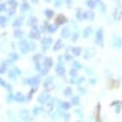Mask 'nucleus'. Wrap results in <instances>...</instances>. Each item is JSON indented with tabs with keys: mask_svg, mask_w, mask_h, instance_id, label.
<instances>
[{
	"mask_svg": "<svg viewBox=\"0 0 122 122\" xmlns=\"http://www.w3.org/2000/svg\"><path fill=\"white\" fill-rule=\"evenodd\" d=\"M19 48H20V52L22 54H27L29 52V41H25V39H21L19 41Z\"/></svg>",
	"mask_w": 122,
	"mask_h": 122,
	"instance_id": "nucleus-1",
	"label": "nucleus"
},
{
	"mask_svg": "<svg viewBox=\"0 0 122 122\" xmlns=\"http://www.w3.org/2000/svg\"><path fill=\"white\" fill-rule=\"evenodd\" d=\"M41 31L37 28V26H34V27H31V30L29 31L28 36L31 39H39L41 38Z\"/></svg>",
	"mask_w": 122,
	"mask_h": 122,
	"instance_id": "nucleus-2",
	"label": "nucleus"
},
{
	"mask_svg": "<svg viewBox=\"0 0 122 122\" xmlns=\"http://www.w3.org/2000/svg\"><path fill=\"white\" fill-rule=\"evenodd\" d=\"M28 85H30V86H33V89H35V87H37L38 84H39V82H41V77L39 76H33V77H29L27 78L26 81H25Z\"/></svg>",
	"mask_w": 122,
	"mask_h": 122,
	"instance_id": "nucleus-3",
	"label": "nucleus"
},
{
	"mask_svg": "<svg viewBox=\"0 0 122 122\" xmlns=\"http://www.w3.org/2000/svg\"><path fill=\"white\" fill-rule=\"evenodd\" d=\"M61 58H62V57H59L58 63H57V65L55 66V72L59 76H64V75H65V68H64V65L62 64V59Z\"/></svg>",
	"mask_w": 122,
	"mask_h": 122,
	"instance_id": "nucleus-4",
	"label": "nucleus"
},
{
	"mask_svg": "<svg viewBox=\"0 0 122 122\" xmlns=\"http://www.w3.org/2000/svg\"><path fill=\"white\" fill-rule=\"evenodd\" d=\"M49 99H51V95H49L47 92H44L38 96V102L41 104H46L48 101H49Z\"/></svg>",
	"mask_w": 122,
	"mask_h": 122,
	"instance_id": "nucleus-5",
	"label": "nucleus"
},
{
	"mask_svg": "<svg viewBox=\"0 0 122 122\" xmlns=\"http://www.w3.org/2000/svg\"><path fill=\"white\" fill-rule=\"evenodd\" d=\"M112 46L114 48H121L122 47V41L121 38L117 36V35H113L112 37Z\"/></svg>",
	"mask_w": 122,
	"mask_h": 122,
	"instance_id": "nucleus-6",
	"label": "nucleus"
},
{
	"mask_svg": "<svg viewBox=\"0 0 122 122\" xmlns=\"http://www.w3.org/2000/svg\"><path fill=\"white\" fill-rule=\"evenodd\" d=\"M95 43L96 44H103V28H99L95 35Z\"/></svg>",
	"mask_w": 122,
	"mask_h": 122,
	"instance_id": "nucleus-7",
	"label": "nucleus"
},
{
	"mask_svg": "<svg viewBox=\"0 0 122 122\" xmlns=\"http://www.w3.org/2000/svg\"><path fill=\"white\" fill-rule=\"evenodd\" d=\"M65 22H67V18L64 15H62V14H59V15L55 18V25H57V26L64 25Z\"/></svg>",
	"mask_w": 122,
	"mask_h": 122,
	"instance_id": "nucleus-8",
	"label": "nucleus"
},
{
	"mask_svg": "<svg viewBox=\"0 0 122 122\" xmlns=\"http://www.w3.org/2000/svg\"><path fill=\"white\" fill-rule=\"evenodd\" d=\"M53 43V39L51 37H47V38H44L43 41H41V47H43V51H46L48 47H49V45Z\"/></svg>",
	"mask_w": 122,
	"mask_h": 122,
	"instance_id": "nucleus-9",
	"label": "nucleus"
},
{
	"mask_svg": "<svg viewBox=\"0 0 122 122\" xmlns=\"http://www.w3.org/2000/svg\"><path fill=\"white\" fill-rule=\"evenodd\" d=\"M41 65H43L44 68H48V70H49V68L53 66V59L51 58V57H45Z\"/></svg>",
	"mask_w": 122,
	"mask_h": 122,
	"instance_id": "nucleus-10",
	"label": "nucleus"
},
{
	"mask_svg": "<svg viewBox=\"0 0 122 122\" xmlns=\"http://www.w3.org/2000/svg\"><path fill=\"white\" fill-rule=\"evenodd\" d=\"M94 17H95V15L92 10H86L83 14V19H86V20H93Z\"/></svg>",
	"mask_w": 122,
	"mask_h": 122,
	"instance_id": "nucleus-11",
	"label": "nucleus"
},
{
	"mask_svg": "<svg viewBox=\"0 0 122 122\" xmlns=\"http://www.w3.org/2000/svg\"><path fill=\"white\" fill-rule=\"evenodd\" d=\"M63 46H64V44H63V41H62V39H57V41H55L54 46H53V49H54V52H57L59 49H62Z\"/></svg>",
	"mask_w": 122,
	"mask_h": 122,
	"instance_id": "nucleus-12",
	"label": "nucleus"
},
{
	"mask_svg": "<svg viewBox=\"0 0 122 122\" xmlns=\"http://www.w3.org/2000/svg\"><path fill=\"white\" fill-rule=\"evenodd\" d=\"M20 118L24 120V121H28L29 120V111L26 110V109H24L20 111Z\"/></svg>",
	"mask_w": 122,
	"mask_h": 122,
	"instance_id": "nucleus-13",
	"label": "nucleus"
},
{
	"mask_svg": "<svg viewBox=\"0 0 122 122\" xmlns=\"http://www.w3.org/2000/svg\"><path fill=\"white\" fill-rule=\"evenodd\" d=\"M92 27H85L84 29H83V31H82V35H83V37L84 38H87V37H90V35L92 34Z\"/></svg>",
	"mask_w": 122,
	"mask_h": 122,
	"instance_id": "nucleus-14",
	"label": "nucleus"
},
{
	"mask_svg": "<svg viewBox=\"0 0 122 122\" xmlns=\"http://www.w3.org/2000/svg\"><path fill=\"white\" fill-rule=\"evenodd\" d=\"M25 100H26V97L24 96V94L22 93H20V92H18V93H16L15 94V101H17V102H25Z\"/></svg>",
	"mask_w": 122,
	"mask_h": 122,
	"instance_id": "nucleus-15",
	"label": "nucleus"
},
{
	"mask_svg": "<svg viewBox=\"0 0 122 122\" xmlns=\"http://www.w3.org/2000/svg\"><path fill=\"white\" fill-rule=\"evenodd\" d=\"M61 36H62V38H68L71 36V31L68 28H63L62 29V33H61Z\"/></svg>",
	"mask_w": 122,
	"mask_h": 122,
	"instance_id": "nucleus-16",
	"label": "nucleus"
},
{
	"mask_svg": "<svg viewBox=\"0 0 122 122\" xmlns=\"http://www.w3.org/2000/svg\"><path fill=\"white\" fill-rule=\"evenodd\" d=\"M82 52H83V49H82L81 47H73L72 48V53H73L75 56H80L82 54Z\"/></svg>",
	"mask_w": 122,
	"mask_h": 122,
	"instance_id": "nucleus-17",
	"label": "nucleus"
},
{
	"mask_svg": "<svg viewBox=\"0 0 122 122\" xmlns=\"http://www.w3.org/2000/svg\"><path fill=\"white\" fill-rule=\"evenodd\" d=\"M0 86L5 87V89L8 90V91H11V87L9 86V84H8V83H6V81H5L4 78H1V77H0Z\"/></svg>",
	"mask_w": 122,
	"mask_h": 122,
	"instance_id": "nucleus-18",
	"label": "nucleus"
},
{
	"mask_svg": "<svg viewBox=\"0 0 122 122\" xmlns=\"http://www.w3.org/2000/svg\"><path fill=\"white\" fill-rule=\"evenodd\" d=\"M36 24H37V18H36V17H31V18H29V20H28V22H27V25L30 26V27L36 26Z\"/></svg>",
	"mask_w": 122,
	"mask_h": 122,
	"instance_id": "nucleus-19",
	"label": "nucleus"
},
{
	"mask_svg": "<svg viewBox=\"0 0 122 122\" xmlns=\"http://www.w3.org/2000/svg\"><path fill=\"white\" fill-rule=\"evenodd\" d=\"M45 16H46V18L51 19L54 17V11L52 10V9H46L45 10Z\"/></svg>",
	"mask_w": 122,
	"mask_h": 122,
	"instance_id": "nucleus-20",
	"label": "nucleus"
},
{
	"mask_svg": "<svg viewBox=\"0 0 122 122\" xmlns=\"http://www.w3.org/2000/svg\"><path fill=\"white\" fill-rule=\"evenodd\" d=\"M57 25H48V27H47V31L48 33H51V34H53V33H55L56 30H57Z\"/></svg>",
	"mask_w": 122,
	"mask_h": 122,
	"instance_id": "nucleus-21",
	"label": "nucleus"
},
{
	"mask_svg": "<svg viewBox=\"0 0 122 122\" xmlns=\"http://www.w3.org/2000/svg\"><path fill=\"white\" fill-rule=\"evenodd\" d=\"M21 21H22L21 18H17L15 21H14V24H12V25H14V27H15V28H17V29H18V27L21 26V24H22Z\"/></svg>",
	"mask_w": 122,
	"mask_h": 122,
	"instance_id": "nucleus-22",
	"label": "nucleus"
},
{
	"mask_svg": "<svg viewBox=\"0 0 122 122\" xmlns=\"http://www.w3.org/2000/svg\"><path fill=\"white\" fill-rule=\"evenodd\" d=\"M71 107H72V103H70V102H62L61 103V107L64 110H68Z\"/></svg>",
	"mask_w": 122,
	"mask_h": 122,
	"instance_id": "nucleus-23",
	"label": "nucleus"
},
{
	"mask_svg": "<svg viewBox=\"0 0 122 122\" xmlns=\"http://www.w3.org/2000/svg\"><path fill=\"white\" fill-rule=\"evenodd\" d=\"M64 93V95H66V96H71L72 94H73V90L71 89V87H65L63 91Z\"/></svg>",
	"mask_w": 122,
	"mask_h": 122,
	"instance_id": "nucleus-24",
	"label": "nucleus"
},
{
	"mask_svg": "<svg viewBox=\"0 0 122 122\" xmlns=\"http://www.w3.org/2000/svg\"><path fill=\"white\" fill-rule=\"evenodd\" d=\"M73 68H74V70H76V71H78V70H81L82 67V64L81 63H78V62H76V61H74V62H73Z\"/></svg>",
	"mask_w": 122,
	"mask_h": 122,
	"instance_id": "nucleus-25",
	"label": "nucleus"
},
{
	"mask_svg": "<svg viewBox=\"0 0 122 122\" xmlns=\"http://www.w3.org/2000/svg\"><path fill=\"white\" fill-rule=\"evenodd\" d=\"M8 4H9L10 8H14V9H16V8L18 7V2H17L16 0H9V1H8Z\"/></svg>",
	"mask_w": 122,
	"mask_h": 122,
	"instance_id": "nucleus-26",
	"label": "nucleus"
},
{
	"mask_svg": "<svg viewBox=\"0 0 122 122\" xmlns=\"http://www.w3.org/2000/svg\"><path fill=\"white\" fill-rule=\"evenodd\" d=\"M14 35H15V37H16V38H20V37H22L24 33H22V30H21V29H16V30H15V33H14Z\"/></svg>",
	"mask_w": 122,
	"mask_h": 122,
	"instance_id": "nucleus-27",
	"label": "nucleus"
},
{
	"mask_svg": "<svg viewBox=\"0 0 122 122\" xmlns=\"http://www.w3.org/2000/svg\"><path fill=\"white\" fill-rule=\"evenodd\" d=\"M72 104L78 105L80 104V97L78 96H72Z\"/></svg>",
	"mask_w": 122,
	"mask_h": 122,
	"instance_id": "nucleus-28",
	"label": "nucleus"
},
{
	"mask_svg": "<svg viewBox=\"0 0 122 122\" xmlns=\"http://www.w3.org/2000/svg\"><path fill=\"white\" fill-rule=\"evenodd\" d=\"M86 5H87V7L91 8V9H93V8L96 6V4H95V1H94V0H87Z\"/></svg>",
	"mask_w": 122,
	"mask_h": 122,
	"instance_id": "nucleus-29",
	"label": "nucleus"
},
{
	"mask_svg": "<svg viewBox=\"0 0 122 122\" xmlns=\"http://www.w3.org/2000/svg\"><path fill=\"white\" fill-rule=\"evenodd\" d=\"M20 9H21L22 12H25V11H27L28 9H29V5L27 4V2H24V4L21 5V7H20Z\"/></svg>",
	"mask_w": 122,
	"mask_h": 122,
	"instance_id": "nucleus-30",
	"label": "nucleus"
},
{
	"mask_svg": "<svg viewBox=\"0 0 122 122\" xmlns=\"http://www.w3.org/2000/svg\"><path fill=\"white\" fill-rule=\"evenodd\" d=\"M52 83H53V77H52V76H49V77H47L46 80H45V82H44L45 86H48V85H52Z\"/></svg>",
	"mask_w": 122,
	"mask_h": 122,
	"instance_id": "nucleus-31",
	"label": "nucleus"
},
{
	"mask_svg": "<svg viewBox=\"0 0 122 122\" xmlns=\"http://www.w3.org/2000/svg\"><path fill=\"white\" fill-rule=\"evenodd\" d=\"M9 57H10L12 61H17V59H19V55L18 54H16V53H10V54H9Z\"/></svg>",
	"mask_w": 122,
	"mask_h": 122,
	"instance_id": "nucleus-32",
	"label": "nucleus"
},
{
	"mask_svg": "<svg viewBox=\"0 0 122 122\" xmlns=\"http://www.w3.org/2000/svg\"><path fill=\"white\" fill-rule=\"evenodd\" d=\"M70 75L72 76V78H75L77 77V71L74 70V68H72V70L70 71Z\"/></svg>",
	"mask_w": 122,
	"mask_h": 122,
	"instance_id": "nucleus-33",
	"label": "nucleus"
},
{
	"mask_svg": "<svg viewBox=\"0 0 122 122\" xmlns=\"http://www.w3.org/2000/svg\"><path fill=\"white\" fill-rule=\"evenodd\" d=\"M6 71H7V66H6V63H4L2 65H0V74L6 73Z\"/></svg>",
	"mask_w": 122,
	"mask_h": 122,
	"instance_id": "nucleus-34",
	"label": "nucleus"
},
{
	"mask_svg": "<svg viewBox=\"0 0 122 122\" xmlns=\"http://www.w3.org/2000/svg\"><path fill=\"white\" fill-rule=\"evenodd\" d=\"M6 20H7V19H6V17H5V16H0V26H6Z\"/></svg>",
	"mask_w": 122,
	"mask_h": 122,
	"instance_id": "nucleus-35",
	"label": "nucleus"
},
{
	"mask_svg": "<svg viewBox=\"0 0 122 122\" xmlns=\"http://www.w3.org/2000/svg\"><path fill=\"white\" fill-rule=\"evenodd\" d=\"M78 35H80V34H78L77 31L73 33V35H72V41H77V39H78Z\"/></svg>",
	"mask_w": 122,
	"mask_h": 122,
	"instance_id": "nucleus-36",
	"label": "nucleus"
},
{
	"mask_svg": "<svg viewBox=\"0 0 122 122\" xmlns=\"http://www.w3.org/2000/svg\"><path fill=\"white\" fill-rule=\"evenodd\" d=\"M35 68H36V71H38L39 73H41V71H43V65L38 62V63H36V67H35Z\"/></svg>",
	"mask_w": 122,
	"mask_h": 122,
	"instance_id": "nucleus-37",
	"label": "nucleus"
},
{
	"mask_svg": "<svg viewBox=\"0 0 122 122\" xmlns=\"http://www.w3.org/2000/svg\"><path fill=\"white\" fill-rule=\"evenodd\" d=\"M39 111H41V109H39V107H35L33 109V114H34V115L39 114Z\"/></svg>",
	"mask_w": 122,
	"mask_h": 122,
	"instance_id": "nucleus-38",
	"label": "nucleus"
},
{
	"mask_svg": "<svg viewBox=\"0 0 122 122\" xmlns=\"http://www.w3.org/2000/svg\"><path fill=\"white\" fill-rule=\"evenodd\" d=\"M41 54H36V55H34V61H35V62H36V63H38V62H39V59H41Z\"/></svg>",
	"mask_w": 122,
	"mask_h": 122,
	"instance_id": "nucleus-39",
	"label": "nucleus"
},
{
	"mask_svg": "<svg viewBox=\"0 0 122 122\" xmlns=\"http://www.w3.org/2000/svg\"><path fill=\"white\" fill-rule=\"evenodd\" d=\"M16 75H17V74H15V73H14L12 71H10V72H9V78L14 80V81L16 80Z\"/></svg>",
	"mask_w": 122,
	"mask_h": 122,
	"instance_id": "nucleus-40",
	"label": "nucleus"
},
{
	"mask_svg": "<svg viewBox=\"0 0 122 122\" xmlns=\"http://www.w3.org/2000/svg\"><path fill=\"white\" fill-rule=\"evenodd\" d=\"M76 18L78 19V20H82V18H83V15H81V10L78 9L77 12H76Z\"/></svg>",
	"mask_w": 122,
	"mask_h": 122,
	"instance_id": "nucleus-41",
	"label": "nucleus"
},
{
	"mask_svg": "<svg viewBox=\"0 0 122 122\" xmlns=\"http://www.w3.org/2000/svg\"><path fill=\"white\" fill-rule=\"evenodd\" d=\"M64 121L65 122L70 121V114H68V113H65V112H64Z\"/></svg>",
	"mask_w": 122,
	"mask_h": 122,
	"instance_id": "nucleus-42",
	"label": "nucleus"
},
{
	"mask_svg": "<svg viewBox=\"0 0 122 122\" xmlns=\"http://www.w3.org/2000/svg\"><path fill=\"white\" fill-rule=\"evenodd\" d=\"M65 59H66L67 62H71V61L73 59V56L70 55V54H66V55H65Z\"/></svg>",
	"mask_w": 122,
	"mask_h": 122,
	"instance_id": "nucleus-43",
	"label": "nucleus"
},
{
	"mask_svg": "<svg viewBox=\"0 0 122 122\" xmlns=\"http://www.w3.org/2000/svg\"><path fill=\"white\" fill-rule=\"evenodd\" d=\"M15 10H16V9H14V8H10V9H9V11H8V15H9V16H14V15H15Z\"/></svg>",
	"mask_w": 122,
	"mask_h": 122,
	"instance_id": "nucleus-44",
	"label": "nucleus"
},
{
	"mask_svg": "<svg viewBox=\"0 0 122 122\" xmlns=\"http://www.w3.org/2000/svg\"><path fill=\"white\" fill-rule=\"evenodd\" d=\"M62 2H63V0H55V7H61Z\"/></svg>",
	"mask_w": 122,
	"mask_h": 122,
	"instance_id": "nucleus-45",
	"label": "nucleus"
},
{
	"mask_svg": "<svg viewBox=\"0 0 122 122\" xmlns=\"http://www.w3.org/2000/svg\"><path fill=\"white\" fill-rule=\"evenodd\" d=\"M6 10V4H0V12Z\"/></svg>",
	"mask_w": 122,
	"mask_h": 122,
	"instance_id": "nucleus-46",
	"label": "nucleus"
},
{
	"mask_svg": "<svg viewBox=\"0 0 122 122\" xmlns=\"http://www.w3.org/2000/svg\"><path fill=\"white\" fill-rule=\"evenodd\" d=\"M11 100H15V96L12 95L11 93H9V95H8V97H7V101L9 102V101H11Z\"/></svg>",
	"mask_w": 122,
	"mask_h": 122,
	"instance_id": "nucleus-47",
	"label": "nucleus"
},
{
	"mask_svg": "<svg viewBox=\"0 0 122 122\" xmlns=\"http://www.w3.org/2000/svg\"><path fill=\"white\" fill-rule=\"evenodd\" d=\"M34 92H35V89H33V90H31V91L29 92V95L27 96V100H30V99L33 97V93H34Z\"/></svg>",
	"mask_w": 122,
	"mask_h": 122,
	"instance_id": "nucleus-48",
	"label": "nucleus"
},
{
	"mask_svg": "<svg viewBox=\"0 0 122 122\" xmlns=\"http://www.w3.org/2000/svg\"><path fill=\"white\" fill-rule=\"evenodd\" d=\"M14 71H15V73H16L17 75H20V74H21V72H20L18 68H16V67H14Z\"/></svg>",
	"mask_w": 122,
	"mask_h": 122,
	"instance_id": "nucleus-49",
	"label": "nucleus"
},
{
	"mask_svg": "<svg viewBox=\"0 0 122 122\" xmlns=\"http://www.w3.org/2000/svg\"><path fill=\"white\" fill-rule=\"evenodd\" d=\"M84 81V77H82V78H78L77 81L75 82V84H80V83H82V82Z\"/></svg>",
	"mask_w": 122,
	"mask_h": 122,
	"instance_id": "nucleus-50",
	"label": "nucleus"
},
{
	"mask_svg": "<svg viewBox=\"0 0 122 122\" xmlns=\"http://www.w3.org/2000/svg\"><path fill=\"white\" fill-rule=\"evenodd\" d=\"M34 48H35V45L33 43H29V49L30 51H34Z\"/></svg>",
	"mask_w": 122,
	"mask_h": 122,
	"instance_id": "nucleus-51",
	"label": "nucleus"
},
{
	"mask_svg": "<svg viewBox=\"0 0 122 122\" xmlns=\"http://www.w3.org/2000/svg\"><path fill=\"white\" fill-rule=\"evenodd\" d=\"M90 83H91V84H95V83H96V78H92V80H90Z\"/></svg>",
	"mask_w": 122,
	"mask_h": 122,
	"instance_id": "nucleus-52",
	"label": "nucleus"
},
{
	"mask_svg": "<svg viewBox=\"0 0 122 122\" xmlns=\"http://www.w3.org/2000/svg\"><path fill=\"white\" fill-rule=\"evenodd\" d=\"M66 4L68 5V6H71V4H72V0H66Z\"/></svg>",
	"mask_w": 122,
	"mask_h": 122,
	"instance_id": "nucleus-53",
	"label": "nucleus"
},
{
	"mask_svg": "<svg viewBox=\"0 0 122 122\" xmlns=\"http://www.w3.org/2000/svg\"><path fill=\"white\" fill-rule=\"evenodd\" d=\"M45 1H46V2H51L52 0H45Z\"/></svg>",
	"mask_w": 122,
	"mask_h": 122,
	"instance_id": "nucleus-54",
	"label": "nucleus"
},
{
	"mask_svg": "<svg viewBox=\"0 0 122 122\" xmlns=\"http://www.w3.org/2000/svg\"><path fill=\"white\" fill-rule=\"evenodd\" d=\"M76 122H82V121H76Z\"/></svg>",
	"mask_w": 122,
	"mask_h": 122,
	"instance_id": "nucleus-55",
	"label": "nucleus"
}]
</instances>
